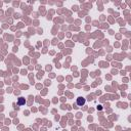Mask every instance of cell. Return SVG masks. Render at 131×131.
<instances>
[{
	"instance_id": "obj_2",
	"label": "cell",
	"mask_w": 131,
	"mask_h": 131,
	"mask_svg": "<svg viewBox=\"0 0 131 131\" xmlns=\"http://www.w3.org/2000/svg\"><path fill=\"white\" fill-rule=\"evenodd\" d=\"M25 103H26V99H25L24 97H19L18 100H17V104H18V105H23V104H25Z\"/></svg>"
},
{
	"instance_id": "obj_1",
	"label": "cell",
	"mask_w": 131,
	"mask_h": 131,
	"mask_svg": "<svg viewBox=\"0 0 131 131\" xmlns=\"http://www.w3.org/2000/svg\"><path fill=\"white\" fill-rule=\"evenodd\" d=\"M85 102H86V100H85V98L82 97V96H79V97L77 98V100H76V103H77V105H79V106L84 105Z\"/></svg>"
}]
</instances>
